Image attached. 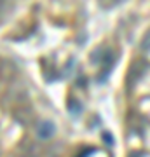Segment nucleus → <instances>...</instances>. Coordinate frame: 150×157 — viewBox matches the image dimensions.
Segmentation results:
<instances>
[{"label": "nucleus", "instance_id": "1", "mask_svg": "<svg viewBox=\"0 0 150 157\" xmlns=\"http://www.w3.org/2000/svg\"><path fill=\"white\" fill-rule=\"evenodd\" d=\"M37 135L42 140H49L51 136L54 135V124L51 121H40L37 124Z\"/></svg>", "mask_w": 150, "mask_h": 157}, {"label": "nucleus", "instance_id": "2", "mask_svg": "<svg viewBox=\"0 0 150 157\" xmlns=\"http://www.w3.org/2000/svg\"><path fill=\"white\" fill-rule=\"evenodd\" d=\"M141 49H143V51H148L150 49V30L145 33L143 39H141Z\"/></svg>", "mask_w": 150, "mask_h": 157}, {"label": "nucleus", "instance_id": "3", "mask_svg": "<svg viewBox=\"0 0 150 157\" xmlns=\"http://www.w3.org/2000/svg\"><path fill=\"white\" fill-rule=\"evenodd\" d=\"M121 2H124V0H110V2H108V6H112V4L115 6V4H121Z\"/></svg>", "mask_w": 150, "mask_h": 157}]
</instances>
